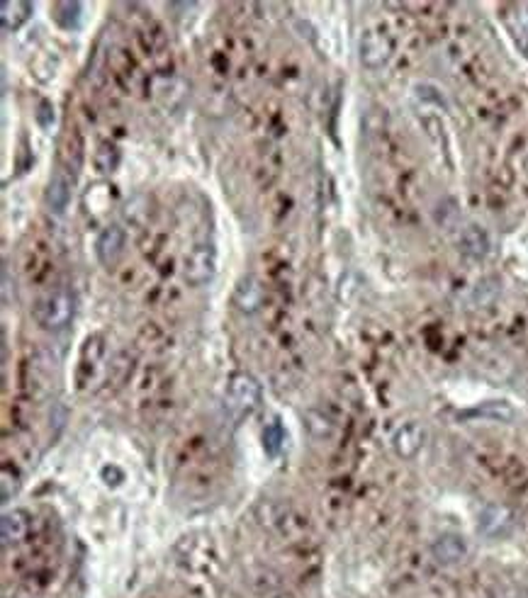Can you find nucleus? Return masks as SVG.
<instances>
[{"instance_id": "nucleus-5", "label": "nucleus", "mask_w": 528, "mask_h": 598, "mask_svg": "<svg viewBox=\"0 0 528 598\" xmlns=\"http://www.w3.org/2000/svg\"><path fill=\"white\" fill-rule=\"evenodd\" d=\"M514 528V513L512 509H506L505 503H487L477 516V530L480 535L489 538V540H499L512 533Z\"/></svg>"}, {"instance_id": "nucleus-13", "label": "nucleus", "mask_w": 528, "mask_h": 598, "mask_svg": "<svg viewBox=\"0 0 528 598\" xmlns=\"http://www.w3.org/2000/svg\"><path fill=\"white\" fill-rule=\"evenodd\" d=\"M69 199H71V185H69V180H66L61 173H57V176L51 178L47 185V205L51 212H57V215H61L66 207H69Z\"/></svg>"}, {"instance_id": "nucleus-7", "label": "nucleus", "mask_w": 528, "mask_h": 598, "mask_svg": "<svg viewBox=\"0 0 528 598\" xmlns=\"http://www.w3.org/2000/svg\"><path fill=\"white\" fill-rule=\"evenodd\" d=\"M424 443H426V428L416 421L402 423L393 436V450L397 453V457H402V460H414L416 455L424 450Z\"/></svg>"}, {"instance_id": "nucleus-8", "label": "nucleus", "mask_w": 528, "mask_h": 598, "mask_svg": "<svg viewBox=\"0 0 528 598\" xmlns=\"http://www.w3.org/2000/svg\"><path fill=\"white\" fill-rule=\"evenodd\" d=\"M264 299H265V288L256 275H244V278L236 282L232 302L241 314H246V317L256 314V311L264 307Z\"/></svg>"}, {"instance_id": "nucleus-11", "label": "nucleus", "mask_w": 528, "mask_h": 598, "mask_svg": "<svg viewBox=\"0 0 528 598\" xmlns=\"http://www.w3.org/2000/svg\"><path fill=\"white\" fill-rule=\"evenodd\" d=\"M30 533V519L24 511H8L3 513V520H0V538H3V545L10 547V545H20Z\"/></svg>"}, {"instance_id": "nucleus-3", "label": "nucleus", "mask_w": 528, "mask_h": 598, "mask_svg": "<svg viewBox=\"0 0 528 598\" xmlns=\"http://www.w3.org/2000/svg\"><path fill=\"white\" fill-rule=\"evenodd\" d=\"M217 251L212 244H198L188 251L183 261V278L192 288H202L215 278Z\"/></svg>"}, {"instance_id": "nucleus-18", "label": "nucleus", "mask_w": 528, "mask_h": 598, "mask_svg": "<svg viewBox=\"0 0 528 598\" xmlns=\"http://www.w3.org/2000/svg\"><path fill=\"white\" fill-rule=\"evenodd\" d=\"M283 440H285V433H283L281 423L273 421L271 426H265V431H264L265 453H268V455H278V453H281Z\"/></svg>"}, {"instance_id": "nucleus-20", "label": "nucleus", "mask_w": 528, "mask_h": 598, "mask_svg": "<svg viewBox=\"0 0 528 598\" xmlns=\"http://www.w3.org/2000/svg\"><path fill=\"white\" fill-rule=\"evenodd\" d=\"M3 302H10V271L3 268Z\"/></svg>"}, {"instance_id": "nucleus-6", "label": "nucleus", "mask_w": 528, "mask_h": 598, "mask_svg": "<svg viewBox=\"0 0 528 598\" xmlns=\"http://www.w3.org/2000/svg\"><path fill=\"white\" fill-rule=\"evenodd\" d=\"M125 229H122L120 224H110V226H105L103 232L97 234L96 241V255L97 261L105 265V268H115V265L120 263L122 253H125Z\"/></svg>"}, {"instance_id": "nucleus-1", "label": "nucleus", "mask_w": 528, "mask_h": 598, "mask_svg": "<svg viewBox=\"0 0 528 598\" xmlns=\"http://www.w3.org/2000/svg\"><path fill=\"white\" fill-rule=\"evenodd\" d=\"M73 314H76V297L69 288H57L47 292L34 311L40 327L47 331H64L73 321Z\"/></svg>"}, {"instance_id": "nucleus-14", "label": "nucleus", "mask_w": 528, "mask_h": 598, "mask_svg": "<svg viewBox=\"0 0 528 598\" xmlns=\"http://www.w3.org/2000/svg\"><path fill=\"white\" fill-rule=\"evenodd\" d=\"M304 428L310 431V436L317 440H327L334 436V421L329 419L324 411H320V409H307L304 411Z\"/></svg>"}, {"instance_id": "nucleus-10", "label": "nucleus", "mask_w": 528, "mask_h": 598, "mask_svg": "<svg viewBox=\"0 0 528 598\" xmlns=\"http://www.w3.org/2000/svg\"><path fill=\"white\" fill-rule=\"evenodd\" d=\"M489 248H492V239L485 226L480 224H465L463 232H460V251L463 255L472 258V261H482L487 258Z\"/></svg>"}, {"instance_id": "nucleus-2", "label": "nucleus", "mask_w": 528, "mask_h": 598, "mask_svg": "<svg viewBox=\"0 0 528 598\" xmlns=\"http://www.w3.org/2000/svg\"><path fill=\"white\" fill-rule=\"evenodd\" d=\"M225 401L234 416H248L261 404V384L248 373H234L227 382Z\"/></svg>"}, {"instance_id": "nucleus-21", "label": "nucleus", "mask_w": 528, "mask_h": 598, "mask_svg": "<svg viewBox=\"0 0 528 598\" xmlns=\"http://www.w3.org/2000/svg\"><path fill=\"white\" fill-rule=\"evenodd\" d=\"M523 24L528 27V5H523Z\"/></svg>"}, {"instance_id": "nucleus-15", "label": "nucleus", "mask_w": 528, "mask_h": 598, "mask_svg": "<svg viewBox=\"0 0 528 598\" xmlns=\"http://www.w3.org/2000/svg\"><path fill=\"white\" fill-rule=\"evenodd\" d=\"M54 23L64 30H79L80 24V13H83V5L80 3H71V0H64V3H54Z\"/></svg>"}, {"instance_id": "nucleus-16", "label": "nucleus", "mask_w": 528, "mask_h": 598, "mask_svg": "<svg viewBox=\"0 0 528 598\" xmlns=\"http://www.w3.org/2000/svg\"><path fill=\"white\" fill-rule=\"evenodd\" d=\"M472 414L485 416V419H492V421H512L514 409L506 401H487L485 407L475 409Z\"/></svg>"}, {"instance_id": "nucleus-4", "label": "nucleus", "mask_w": 528, "mask_h": 598, "mask_svg": "<svg viewBox=\"0 0 528 598\" xmlns=\"http://www.w3.org/2000/svg\"><path fill=\"white\" fill-rule=\"evenodd\" d=\"M393 51L394 41L384 32H380V30H368V32H363V37H360V64L370 69V71H377V69L387 66V61L393 59Z\"/></svg>"}, {"instance_id": "nucleus-12", "label": "nucleus", "mask_w": 528, "mask_h": 598, "mask_svg": "<svg viewBox=\"0 0 528 598\" xmlns=\"http://www.w3.org/2000/svg\"><path fill=\"white\" fill-rule=\"evenodd\" d=\"M32 3L24 0H3L0 3V20L5 32H17L30 17H32Z\"/></svg>"}, {"instance_id": "nucleus-9", "label": "nucleus", "mask_w": 528, "mask_h": 598, "mask_svg": "<svg viewBox=\"0 0 528 598\" xmlns=\"http://www.w3.org/2000/svg\"><path fill=\"white\" fill-rule=\"evenodd\" d=\"M468 543L463 535L458 533H440L431 543V555L440 566H456L468 559Z\"/></svg>"}, {"instance_id": "nucleus-17", "label": "nucleus", "mask_w": 528, "mask_h": 598, "mask_svg": "<svg viewBox=\"0 0 528 598\" xmlns=\"http://www.w3.org/2000/svg\"><path fill=\"white\" fill-rule=\"evenodd\" d=\"M120 163V152H117V146L113 144H103L100 146V152L96 156V166L100 173H113L115 168Z\"/></svg>"}, {"instance_id": "nucleus-19", "label": "nucleus", "mask_w": 528, "mask_h": 598, "mask_svg": "<svg viewBox=\"0 0 528 598\" xmlns=\"http://www.w3.org/2000/svg\"><path fill=\"white\" fill-rule=\"evenodd\" d=\"M0 494H3V501H10V496L17 494L20 489V479L17 474H10V467H3V474H0Z\"/></svg>"}]
</instances>
